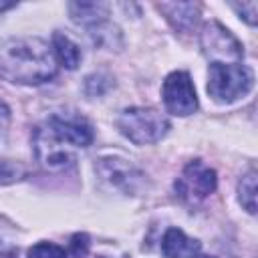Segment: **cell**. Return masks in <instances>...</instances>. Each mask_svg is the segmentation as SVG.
Segmentation results:
<instances>
[{
	"label": "cell",
	"instance_id": "cell-1",
	"mask_svg": "<svg viewBox=\"0 0 258 258\" xmlns=\"http://www.w3.org/2000/svg\"><path fill=\"white\" fill-rule=\"evenodd\" d=\"M56 58L38 36H10L0 40V79L16 85H42L56 75Z\"/></svg>",
	"mask_w": 258,
	"mask_h": 258
},
{
	"label": "cell",
	"instance_id": "cell-2",
	"mask_svg": "<svg viewBox=\"0 0 258 258\" xmlns=\"http://www.w3.org/2000/svg\"><path fill=\"white\" fill-rule=\"evenodd\" d=\"M254 85V73L242 62H210L208 93L218 103H234L248 95Z\"/></svg>",
	"mask_w": 258,
	"mask_h": 258
},
{
	"label": "cell",
	"instance_id": "cell-3",
	"mask_svg": "<svg viewBox=\"0 0 258 258\" xmlns=\"http://www.w3.org/2000/svg\"><path fill=\"white\" fill-rule=\"evenodd\" d=\"M117 129L135 145H149L165 137L169 119L151 107H129L117 117Z\"/></svg>",
	"mask_w": 258,
	"mask_h": 258
},
{
	"label": "cell",
	"instance_id": "cell-4",
	"mask_svg": "<svg viewBox=\"0 0 258 258\" xmlns=\"http://www.w3.org/2000/svg\"><path fill=\"white\" fill-rule=\"evenodd\" d=\"M200 44H202V52L210 62H242L244 58L242 42L216 20L204 24L200 34Z\"/></svg>",
	"mask_w": 258,
	"mask_h": 258
},
{
	"label": "cell",
	"instance_id": "cell-5",
	"mask_svg": "<svg viewBox=\"0 0 258 258\" xmlns=\"http://www.w3.org/2000/svg\"><path fill=\"white\" fill-rule=\"evenodd\" d=\"M32 147L36 161L46 169H67L75 163V149L67 145L60 137H56L46 123L34 129Z\"/></svg>",
	"mask_w": 258,
	"mask_h": 258
},
{
	"label": "cell",
	"instance_id": "cell-6",
	"mask_svg": "<svg viewBox=\"0 0 258 258\" xmlns=\"http://www.w3.org/2000/svg\"><path fill=\"white\" fill-rule=\"evenodd\" d=\"M216 183H218L216 171L210 165H206L204 161L194 159L183 167L181 175L177 177L175 191L183 202L198 204V202L206 200L216 189Z\"/></svg>",
	"mask_w": 258,
	"mask_h": 258
},
{
	"label": "cell",
	"instance_id": "cell-7",
	"mask_svg": "<svg viewBox=\"0 0 258 258\" xmlns=\"http://www.w3.org/2000/svg\"><path fill=\"white\" fill-rule=\"evenodd\" d=\"M95 171L103 181L121 189L123 194H139L145 185L143 171L123 157H101L95 163Z\"/></svg>",
	"mask_w": 258,
	"mask_h": 258
},
{
	"label": "cell",
	"instance_id": "cell-8",
	"mask_svg": "<svg viewBox=\"0 0 258 258\" xmlns=\"http://www.w3.org/2000/svg\"><path fill=\"white\" fill-rule=\"evenodd\" d=\"M161 97H163L165 109L171 115L187 117V115L196 113V109H198L196 89H194L189 73H185V71H173L171 75L165 77Z\"/></svg>",
	"mask_w": 258,
	"mask_h": 258
},
{
	"label": "cell",
	"instance_id": "cell-9",
	"mask_svg": "<svg viewBox=\"0 0 258 258\" xmlns=\"http://www.w3.org/2000/svg\"><path fill=\"white\" fill-rule=\"evenodd\" d=\"M46 125L73 149L89 147L93 143V129L89 121L79 115H50L46 119Z\"/></svg>",
	"mask_w": 258,
	"mask_h": 258
},
{
	"label": "cell",
	"instance_id": "cell-10",
	"mask_svg": "<svg viewBox=\"0 0 258 258\" xmlns=\"http://www.w3.org/2000/svg\"><path fill=\"white\" fill-rule=\"evenodd\" d=\"M157 8L165 14L171 26L181 32L191 30V26L198 22L200 16V4L194 2H161L157 4Z\"/></svg>",
	"mask_w": 258,
	"mask_h": 258
},
{
	"label": "cell",
	"instance_id": "cell-11",
	"mask_svg": "<svg viewBox=\"0 0 258 258\" xmlns=\"http://www.w3.org/2000/svg\"><path fill=\"white\" fill-rule=\"evenodd\" d=\"M161 252L165 258H194L200 252V242L185 236L179 228H169L163 234Z\"/></svg>",
	"mask_w": 258,
	"mask_h": 258
},
{
	"label": "cell",
	"instance_id": "cell-12",
	"mask_svg": "<svg viewBox=\"0 0 258 258\" xmlns=\"http://www.w3.org/2000/svg\"><path fill=\"white\" fill-rule=\"evenodd\" d=\"M69 12H71V18L89 28L97 22H103L107 20L109 16V6L105 2H71L69 4Z\"/></svg>",
	"mask_w": 258,
	"mask_h": 258
},
{
	"label": "cell",
	"instance_id": "cell-13",
	"mask_svg": "<svg viewBox=\"0 0 258 258\" xmlns=\"http://www.w3.org/2000/svg\"><path fill=\"white\" fill-rule=\"evenodd\" d=\"M50 48H52V54H54L56 62H60V64H62L64 69H69V71L77 69L79 62H81V58H83L79 44L73 42V40H71L67 34H62V32H54V34H52V44H50Z\"/></svg>",
	"mask_w": 258,
	"mask_h": 258
},
{
	"label": "cell",
	"instance_id": "cell-14",
	"mask_svg": "<svg viewBox=\"0 0 258 258\" xmlns=\"http://www.w3.org/2000/svg\"><path fill=\"white\" fill-rule=\"evenodd\" d=\"M87 30H89V36L93 38V42L97 46H103V48H109V50H119L123 46V38H121L119 28L115 24H111L109 20L97 22V24L89 26Z\"/></svg>",
	"mask_w": 258,
	"mask_h": 258
},
{
	"label": "cell",
	"instance_id": "cell-15",
	"mask_svg": "<svg viewBox=\"0 0 258 258\" xmlns=\"http://www.w3.org/2000/svg\"><path fill=\"white\" fill-rule=\"evenodd\" d=\"M238 200L248 214L256 212V171L250 169L238 181Z\"/></svg>",
	"mask_w": 258,
	"mask_h": 258
},
{
	"label": "cell",
	"instance_id": "cell-16",
	"mask_svg": "<svg viewBox=\"0 0 258 258\" xmlns=\"http://www.w3.org/2000/svg\"><path fill=\"white\" fill-rule=\"evenodd\" d=\"M26 177V167L14 159H0V185H10Z\"/></svg>",
	"mask_w": 258,
	"mask_h": 258
},
{
	"label": "cell",
	"instance_id": "cell-17",
	"mask_svg": "<svg viewBox=\"0 0 258 258\" xmlns=\"http://www.w3.org/2000/svg\"><path fill=\"white\" fill-rule=\"evenodd\" d=\"M113 87V79L105 73H95L85 79V93L89 97H101Z\"/></svg>",
	"mask_w": 258,
	"mask_h": 258
},
{
	"label": "cell",
	"instance_id": "cell-18",
	"mask_svg": "<svg viewBox=\"0 0 258 258\" xmlns=\"http://www.w3.org/2000/svg\"><path fill=\"white\" fill-rule=\"evenodd\" d=\"M28 258H69L64 248L52 242H38L28 250Z\"/></svg>",
	"mask_w": 258,
	"mask_h": 258
},
{
	"label": "cell",
	"instance_id": "cell-19",
	"mask_svg": "<svg viewBox=\"0 0 258 258\" xmlns=\"http://www.w3.org/2000/svg\"><path fill=\"white\" fill-rule=\"evenodd\" d=\"M232 8L238 12V16L240 18H244L250 26H254L256 24V14H258V2H254V0H250V2H242V4H232Z\"/></svg>",
	"mask_w": 258,
	"mask_h": 258
},
{
	"label": "cell",
	"instance_id": "cell-20",
	"mask_svg": "<svg viewBox=\"0 0 258 258\" xmlns=\"http://www.w3.org/2000/svg\"><path fill=\"white\" fill-rule=\"evenodd\" d=\"M71 246H73V254H75L77 258H83V256L87 254V250H89V238H87L85 234H77V236L73 238Z\"/></svg>",
	"mask_w": 258,
	"mask_h": 258
},
{
	"label": "cell",
	"instance_id": "cell-21",
	"mask_svg": "<svg viewBox=\"0 0 258 258\" xmlns=\"http://www.w3.org/2000/svg\"><path fill=\"white\" fill-rule=\"evenodd\" d=\"M8 119H10V111H8V107L4 105V101H0V131L8 125Z\"/></svg>",
	"mask_w": 258,
	"mask_h": 258
},
{
	"label": "cell",
	"instance_id": "cell-22",
	"mask_svg": "<svg viewBox=\"0 0 258 258\" xmlns=\"http://www.w3.org/2000/svg\"><path fill=\"white\" fill-rule=\"evenodd\" d=\"M12 6H14V2H8V0H0V12L8 10V8H12Z\"/></svg>",
	"mask_w": 258,
	"mask_h": 258
},
{
	"label": "cell",
	"instance_id": "cell-23",
	"mask_svg": "<svg viewBox=\"0 0 258 258\" xmlns=\"http://www.w3.org/2000/svg\"><path fill=\"white\" fill-rule=\"evenodd\" d=\"M194 258H216V256H206V254H196Z\"/></svg>",
	"mask_w": 258,
	"mask_h": 258
}]
</instances>
